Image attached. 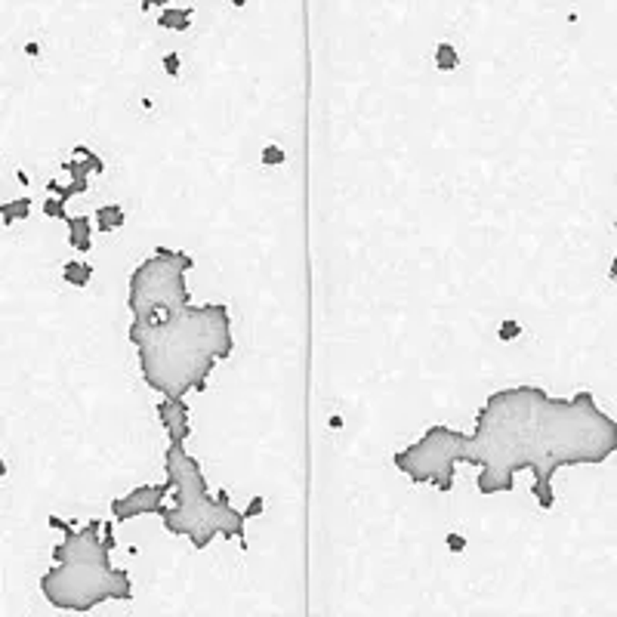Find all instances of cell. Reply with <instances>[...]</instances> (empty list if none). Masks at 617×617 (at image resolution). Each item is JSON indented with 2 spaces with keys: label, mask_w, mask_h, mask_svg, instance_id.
I'll return each mask as SVG.
<instances>
[{
  "label": "cell",
  "mask_w": 617,
  "mask_h": 617,
  "mask_svg": "<svg viewBox=\"0 0 617 617\" xmlns=\"http://www.w3.org/2000/svg\"><path fill=\"white\" fill-rule=\"evenodd\" d=\"M173 494L170 482H161V484H139L124 497H115L111 500V516L118 522H127V519H136V516H161L164 512V500Z\"/></svg>",
  "instance_id": "7"
},
{
  "label": "cell",
  "mask_w": 617,
  "mask_h": 617,
  "mask_svg": "<svg viewBox=\"0 0 617 617\" xmlns=\"http://www.w3.org/2000/svg\"><path fill=\"white\" fill-rule=\"evenodd\" d=\"M192 269L195 259L173 247H157L152 256H145L130 275L127 306L133 312V321H157L192 306L185 287V272Z\"/></svg>",
  "instance_id": "5"
},
{
  "label": "cell",
  "mask_w": 617,
  "mask_h": 617,
  "mask_svg": "<svg viewBox=\"0 0 617 617\" xmlns=\"http://www.w3.org/2000/svg\"><path fill=\"white\" fill-rule=\"evenodd\" d=\"M53 528L65 531V540L53 546V568L41 577V593L53 608L90 611L108 599H130L133 584L130 574L111 565V534L102 531L99 519L71 528L59 519H50Z\"/></svg>",
  "instance_id": "3"
},
{
  "label": "cell",
  "mask_w": 617,
  "mask_h": 617,
  "mask_svg": "<svg viewBox=\"0 0 617 617\" xmlns=\"http://www.w3.org/2000/svg\"><path fill=\"white\" fill-rule=\"evenodd\" d=\"M522 333V327H519V321H507L500 327V340H516V336Z\"/></svg>",
  "instance_id": "19"
},
{
  "label": "cell",
  "mask_w": 617,
  "mask_h": 617,
  "mask_svg": "<svg viewBox=\"0 0 617 617\" xmlns=\"http://www.w3.org/2000/svg\"><path fill=\"white\" fill-rule=\"evenodd\" d=\"M445 544H447V549H451V553H463V549H466V537L457 534V531H451V534L445 537Z\"/></svg>",
  "instance_id": "18"
},
{
  "label": "cell",
  "mask_w": 617,
  "mask_h": 617,
  "mask_svg": "<svg viewBox=\"0 0 617 617\" xmlns=\"http://www.w3.org/2000/svg\"><path fill=\"white\" fill-rule=\"evenodd\" d=\"M263 509H266V500H263V497H259V494H256V497L250 500V507L244 509V516H247V519H254V516H259V512H263Z\"/></svg>",
  "instance_id": "20"
},
{
  "label": "cell",
  "mask_w": 617,
  "mask_h": 617,
  "mask_svg": "<svg viewBox=\"0 0 617 617\" xmlns=\"http://www.w3.org/2000/svg\"><path fill=\"white\" fill-rule=\"evenodd\" d=\"M192 16H195L192 6H185V9H164L161 19H157V25L170 28V31H185V28L192 25Z\"/></svg>",
  "instance_id": "12"
},
{
  "label": "cell",
  "mask_w": 617,
  "mask_h": 617,
  "mask_svg": "<svg viewBox=\"0 0 617 617\" xmlns=\"http://www.w3.org/2000/svg\"><path fill=\"white\" fill-rule=\"evenodd\" d=\"M463 435L466 432H460V429L435 423V426H429L414 445H408L405 451H398L392 457V463H395V470L405 472L410 482L432 484L435 491L451 494L457 466L463 463V457H460Z\"/></svg>",
  "instance_id": "6"
},
{
  "label": "cell",
  "mask_w": 617,
  "mask_h": 617,
  "mask_svg": "<svg viewBox=\"0 0 617 617\" xmlns=\"http://www.w3.org/2000/svg\"><path fill=\"white\" fill-rule=\"evenodd\" d=\"M28 210H31V201H28V198H19V201H6L4 207H0V217H4L6 226H16V222L28 219Z\"/></svg>",
  "instance_id": "14"
},
{
  "label": "cell",
  "mask_w": 617,
  "mask_h": 617,
  "mask_svg": "<svg viewBox=\"0 0 617 617\" xmlns=\"http://www.w3.org/2000/svg\"><path fill=\"white\" fill-rule=\"evenodd\" d=\"M164 65H167V71H170V74H176V68H180V59H176V56H164Z\"/></svg>",
  "instance_id": "21"
},
{
  "label": "cell",
  "mask_w": 617,
  "mask_h": 617,
  "mask_svg": "<svg viewBox=\"0 0 617 617\" xmlns=\"http://www.w3.org/2000/svg\"><path fill=\"white\" fill-rule=\"evenodd\" d=\"M170 0H139V6L142 9H148V6H167Z\"/></svg>",
  "instance_id": "22"
},
{
  "label": "cell",
  "mask_w": 617,
  "mask_h": 617,
  "mask_svg": "<svg viewBox=\"0 0 617 617\" xmlns=\"http://www.w3.org/2000/svg\"><path fill=\"white\" fill-rule=\"evenodd\" d=\"M157 417L164 423V432L173 445H185L192 435V414H189V405L185 398H161L157 405Z\"/></svg>",
  "instance_id": "8"
},
{
  "label": "cell",
  "mask_w": 617,
  "mask_h": 617,
  "mask_svg": "<svg viewBox=\"0 0 617 617\" xmlns=\"http://www.w3.org/2000/svg\"><path fill=\"white\" fill-rule=\"evenodd\" d=\"M68 222V241H71V247H78V250H90L93 247V222L90 217H68L65 219Z\"/></svg>",
  "instance_id": "10"
},
{
  "label": "cell",
  "mask_w": 617,
  "mask_h": 617,
  "mask_svg": "<svg viewBox=\"0 0 617 617\" xmlns=\"http://www.w3.org/2000/svg\"><path fill=\"white\" fill-rule=\"evenodd\" d=\"M43 213L53 219H68V213H65V198H59V195H56V198H46Z\"/></svg>",
  "instance_id": "16"
},
{
  "label": "cell",
  "mask_w": 617,
  "mask_h": 617,
  "mask_svg": "<svg viewBox=\"0 0 617 617\" xmlns=\"http://www.w3.org/2000/svg\"><path fill=\"white\" fill-rule=\"evenodd\" d=\"M164 472L173 488V507L161 512L164 528L170 534L189 537L195 549H207L213 537H229L247 546V516L232 507L229 494L213 497L201 463L185 451V445H173L164 454Z\"/></svg>",
  "instance_id": "4"
},
{
  "label": "cell",
  "mask_w": 617,
  "mask_h": 617,
  "mask_svg": "<svg viewBox=\"0 0 617 617\" xmlns=\"http://www.w3.org/2000/svg\"><path fill=\"white\" fill-rule=\"evenodd\" d=\"M62 278H65V284H71V287H87L90 278H93V266L90 263H68L62 269Z\"/></svg>",
  "instance_id": "13"
},
{
  "label": "cell",
  "mask_w": 617,
  "mask_h": 617,
  "mask_svg": "<svg viewBox=\"0 0 617 617\" xmlns=\"http://www.w3.org/2000/svg\"><path fill=\"white\" fill-rule=\"evenodd\" d=\"M611 278L617 281V256H614V263H611Z\"/></svg>",
  "instance_id": "23"
},
{
  "label": "cell",
  "mask_w": 617,
  "mask_h": 617,
  "mask_svg": "<svg viewBox=\"0 0 617 617\" xmlns=\"http://www.w3.org/2000/svg\"><path fill=\"white\" fill-rule=\"evenodd\" d=\"M139 370L148 389L164 398H185L207 386L213 368L232 355V318L222 303L185 306L157 321H133Z\"/></svg>",
  "instance_id": "2"
},
{
  "label": "cell",
  "mask_w": 617,
  "mask_h": 617,
  "mask_svg": "<svg viewBox=\"0 0 617 617\" xmlns=\"http://www.w3.org/2000/svg\"><path fill=\"white\" fill-rule=\"evenodd\" d=\"M96 229L99 232H115V229H120L124 226V219H127V213H124V207L120 204H105V207H99L96 210Z\"/></svg>",
  "instance_id": "11"
},
{
  "label": "cell",
  "mask_w": 617,
  "mask_h": 617,
  "mask_svg": "<svg viewBox=\"0 0 617 617\" xmlns=\"http://www.w3.org/2000/svg\"><path fill=\"white\" fill-rule=\"evenodd\" d=\"M617 451V423L590 392L553 398L540 386H509L488 395L463 435V463L479 466L475 488L509 494L516 472L534 475V500L553 509V475L565 466L605 463Z\"/></svg>",
  "instance_id": "1"
},
{
  "label": "cell",
  "mask_w": 617,
  "mask_h": 617,
  "mask_svg": "<svg viewBox=\"0 0 617 617\" xmlns=\"http://www.w3.org/2000/svg\"><path fill=\"white\" fill-rule=\"evenodd\" d=\"M435 65H438V71H454L457 65H460V56H457V50L451 43H438L435 46Z\"/></svg>",
  "instance_id": "15"
},
{
  "label": "cell",
  "mask_w": 617,
  "mask_h": 617,
  "mask_svg": "<svg viewBox=\"0 0 617 617\" xmlns=\"http://www.w3.org/2000/svg\"><path fill=\"white\" fill-rule=\"evenodd\" d=\"M105 170V164H102V157L96 152H90L87 145H78L74 148V157L68 164H65V173H71V180H87L90 173H102Z\"/></svg>",
  "instance_id": "9"
},
{
  "label": "cell",
  "mask_w": 617,
  "mask_h": 617,
  "mask_svg": "<svg viewBox=\"0 0 617 617\" xmlns=\"http://www.w3.org/2000/svg\"><path fill=\"white\" fill-rule=\"evenodd\" d=\"M284 161V152L278 145H266L263 148V164H281Z\"/></svg>",
  "instance_id": "17"
}]
</instances>
